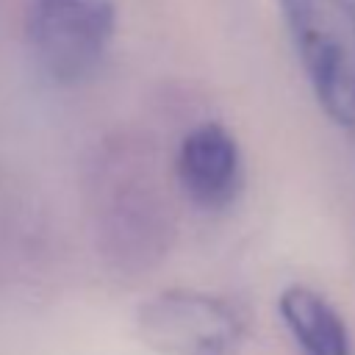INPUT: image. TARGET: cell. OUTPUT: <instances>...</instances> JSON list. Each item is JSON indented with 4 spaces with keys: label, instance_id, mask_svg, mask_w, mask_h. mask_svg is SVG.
<instances>
[{
    "label": "cell",
    "instance_id": "1",
    "mask_svg": "<svg viewBox=\"0 0 355 355\" xmlns=\"http://www.w3.org/2000/svg\"><path fill=\"white\" fill-rule=\"evenodd\" d=\"M322 111L355 125V0H277Z\"/></svg>",
    "mask_w": 355,
    "mask_h": 355
},
{
    "label": "cell",
    "instance_id": "2",
    "mask_svg": "<svg viewBox=\"0 0 355 355\" xmlns=\"http://www.w3.org/2000/svg\"><path fill=\"white\" fill-rule=\"evenodd\" d=\"M116 14L108 0H28L25 33L39 69L55 83H80L103 61Z\"/></svg>",
    "mask_w": 355,
    "mask_h": 355
},
{
    "label": "cell",
    "instance_id": "3",
    "mask_svg": "<svg viewBox=\"0 0 355 355\" xmlns=\"http://www.w3.org/2000/svg\"><path fill=\"white\" fill-rule=\"evenodd\" d=\"M141 338L158 355H241V319L200 291H166L139 311Z\"/></svg>",
    "mask_w": 355,
    "mask_h": 355
},
{
    "label": "cell",
    "instance_id": "4",
    "mask_svg": "<svg viewBox=\"0 0 355 355\" xmlns=\"http://www.w3.org/2000/svg\"><path fill=\"white\" fill-rule=\"evenodd\" d=\"M241 153L227 128L205 122L186 133L178 150V180L194 205L227 208L241 191Z\"/></svg>",
    "mask_w": 355,
    "mask_h": 355
},
{
    "label": "cell",
    "instance_id": "5",
    "mask_svg": "<svg viewBox=\"0 0 355 355\" xmlns=\"http://www.w3.org/2000/svg\"><path fill=\"white\" fill-rule=\"evenodd\" d=\"M280 316L302 355H352V341L344 319L313 288H286L280 294Z\"/></svg>",
    "mask_w": 355,
    "mask_h": 355
}]
</instances>
